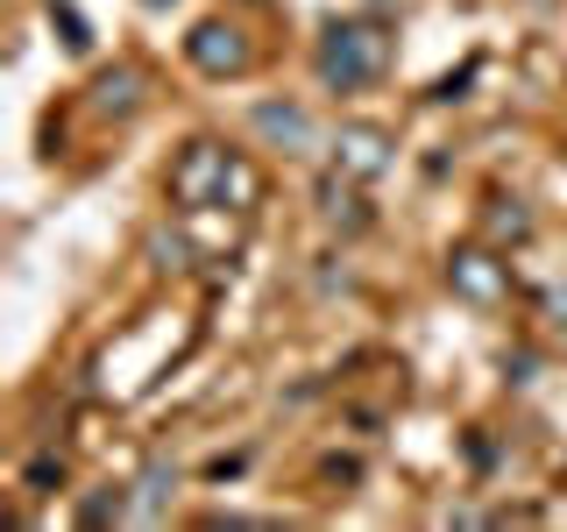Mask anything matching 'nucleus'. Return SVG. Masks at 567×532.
Instances as JSON below:
<instances>
[{"label":"nucleus","instance_id":"nucleus-8","mask_svg":"<svg viewBox=\"0 0 567 532\" xmlns=\"http://www.w3.org/2000/svg\"><path fill=\"white\" fill-rule=\"evenodd\" d=\"M546 306H554V319H560V327H567V284H560L554 298H546Z\"/></svg>","mask_w":567,"mask_h":532},{"label":"nucleus","instance_id":"nucleus-4","mask_svg":"<svg viewBox=\"0 0 567 532\" xmlns=\"http://www.w3.org/2000/svg\"><path fill=\"white\" fill-rule=\"evenodd\" d=\"M248 129H256L262 150H284V156H319L333 142L312 121V106H298V100H256L248 106Z\"/></svg>","mask_w":567,"mask_h":532},{"label":"nucleus","instance_id":"nucleus-1","mask_svg":"<svg viewBox=\"0 0 567 532\" xmlns=\"http://www.w3.org/2000/svg\"><path fill=\"white\" fill-rule=\"evenodd\" d=\"M390 64H398V43H390L383 22H369V14H341V22L319 29V50H312V79L319 93H377L390 79Z\"/></svg>","mask_w":567,"mask_h":532},{"label":"nucleus","instance_id":"nucleus-6","mask_svg":"<svg viewBox=\"0 0 567 532\" xmlns=\"http://www.w3.org/2000/svg\"><path fill=\"white\" fill-rule=\"evenodd\" d=\"M185 58L199 64L206 79H241V71L256 64V43H248L241 22H220V14H213V22H199L185 35Z\"/></svg>","mask_w":567,"mask_h":532},{"label":"nucleus","instance_id":"nucleus-2","mask_svg":"<svg viewBox=\"0 0 567 532\" xmlns=\"http://www.w3.org/2000/svg\"><path fill=\"white\" fill-rule=\"evenodd\" d=\"M227 200H256V171L220 142H192L171 164V206H227Z\"/></svg>","mask_w":567,"mask_h":532},{"label":"nucleus","instance_id":"nucleus-3","mask_svg":"<svg viewBox=\"0 0 567 532\" xmlns=\"http://www.w3.org/2000/svg\"><path fill=\"white\" fill-rule=\"evenodd\" d=\"M447 291L461 306H475V313H496V306H511V263L496 256V248H483V242L447 248Z\"/></svg>","mask_w":567,"mask_h":532},{"label":"nucleus","instance_id":"nucleus-7","mask_svg":"<svg viewBox=\"0 0 567 532\" xmlns=\"http://www.w3.org/2000/svg\"><path fill=\"white\" fill-rule=\"evenodd\" d=\"M171 490H177V469H142L135 475V497H121V519L128 525H150V519H164V504H171Z\"/></svg>","mask_w":567,"mask_h":532},{"label":"nucleus","instance_id":"nucleus-5","mask_svg":"<svg viewBox=\"0 0 567 532\" xmlns=\"http://www.w3.org/2000/svg\"><path fill=\"white\" fill-rule=\"evenodd\" d=\"M327 150H333V171H341L348 185H377V177L398 164V135L377 129V121H341Z\"/></svg>","mask_w":567,"mask_h":532}]
</instances>
